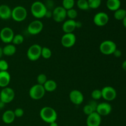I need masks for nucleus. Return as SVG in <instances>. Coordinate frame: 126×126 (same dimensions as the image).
<instances>
[{
  "instance_id": "nucleus-44",
  "label": "nucleus",
  "mask_w": 126,
  "mask_h": 126,
  "mask_svg": "<svg viewBox=\"0 0 126 126\" xmlns=\"http://www.w3.org/2000/svg\"></svg>"
},
{
  "instance_id": "nucleus-16",
  "label": "nucleus",
  "mask_w": 126,
  "mask_h": 126,
  "mask_svg": "<svg viewBox=\"0 0 126 126\" xmlns=\"http://www.w3.org/2000/svg\"><path fill=\"white\" fill-rule=\"evenodd\" d=\"M102 123V116L96 111L87 116L86 119L87 126H100Z\"/></svg>"
},
{
  "instance_id": "nucleus-6",
  "label": "nucleus",
  "mask_w": 126,
  "mask_h": 126,
  "mask_svg": "<svg viewBox=\"0 0 126 126\" xmlns=\"http://www.w3.org/2000/svg\"><path fill=\"white\" fill-rule=\"evenodd\" d=\"M42 47L38 44H34L31 46L27 52V56L28 60L34 62L38 60L41 57Z\"/></svg>"
},
{
  "instance_id": "nucleus-27",
  "label": "nucleus",
  "mask_w": 126,
  "mask_h": 126,
  "mask_svg": "<svg viewBox=\"0 0 126 126\" xmlns=\"http://www.w3.org/2000/svg\"><path fill=\"white\" fill-rule=\"evenodd\" d=\"M52 50L47 47H43L41 50V57L44 59H49L52 57Z\"/></svg>"
},
{
  "instance_id": "nucleus-42",
  "label": "nucleus",
  "mask_w": 126,
  "mask_h": 126,
  "mask_svg": "<svg viewBox=\"0 0 126 126\" xmlns=\"http://www.w3.org/2000/svg\"><path fill=\"white\" fill-rule=\"evenodd\" d=\"M122 21H123V26H124V27L126 28V16L125 17H124V18Z\"/></svg>"
},
{
  "instance_id": "nucleus-15",
  "label": "nucleus",
  "mask_w": 126,
  "mask_h": 126,
  "mask_svg": "<svg viewBox=\"0 0 126 126\" xmlns=\"http://www.w3.org/2000/svg\"><path fill=\"white\" fill-rule=\"evenodd\" d=\"M112 106L108 102H102L98 103L96 112L101 116H106L111 113Z\"/></svg>"
},
{
  "instance_id": "nucleus-40",
  "label": "nucleus",
  "mask_w": 126,
  "mask_h": 126,
  "mask_svg": "<svg viewBox=\"0 0 126 126\" xmlns=\"http://www.w3.org/2000/svg\"><path fill=\"white\" fill-rule=\"evenodd\" d=\"M122 68H123V70L126 71V60H124L122 63Z\"/></svg>"
},
{
  "instance_id": "nucleus-33",
  "label": "nucleus",
  "mask_w": 126,
  "mask_h": 126,
  "mask_svg": "<svg viewBox=\"0 0 126 126\" xmlns=\"http://www.w3.org/2000/svg\"><path fill=\"white\" fill-rule=\"evenodd\" d=\"M83 110L84 113L87 116L89 115V114H92V113L95 111L94 108L89 103H87V105H86L83 107V110Z\"/></svg>"
},
{
  "instance_id": "nucleus-19",
  "label": "nucleus",
  "mask_w": 126,
  "mask_h": 126,
  "mask_svg": "<svg viewBox=\"0 0 126 126\" xmlns=\"http://www.w3.org/2000/svg\"><path fill=\"white\" fill-rule=\"evenodd\" d=\"M11 79V75L8 71H0V87L4 88L8 87Z\"/></svg>"
},
{
  "instance_id": "nucleus-31",
  "label": "nucleus",
  "mask_w": 126,
  "mask_h": 126,
  "mask_svg": "<svg viewBox=\"0 0 126 126\" xmlns=\"http://www.w3.org/2000/svg\"><path fill=\"white\" fill-rule=\"evenodd\" d=\"M91 97H92V100H98L100 98H102V91L100 89H95L91 93Z\"/></svg>"
},
{
  "instance_id": "nucleus-3",
  "label": "nucleus",
  "mask_w": 126,
  "mask_h": 126,
  "mask_svg": "<svg viewBox=\"0 0 126 126\" xmlns=\"http://www.w3.org/2000/svg\"><path fill=\"white\" fill-rule=\"evenodd\" d=\"M116 49V44L111 40L103 41L100 43L99 46V50L100 52L105 55H112Z\"/></svg>"
},
{
  "instance_id": "nucleus-41",
  "label": "nucleus",
  "mask_w": 126,
  "mask_h": 126,
  "mask_svg": "<svg viewBox=\"0 0 126 126\" xmlns=\"http://www.w3.org/2000/svg\"><path fill=\"white\" fill-rule=\"evenodd\" d=\"M49 126H59V125H58L57 123L55 121V122H53V123H50V124H49Z\"/></svg>"
},
{
  "instance_id": "nucleus-25",
  "label": "nucleus",
  "mask_w": 126,
  "mask_h": 126,
  "mask_svg": "<svg viewBox=\"0 0 126 126\" xmlns=\"http://www.w3.org/2000/svg\"><path fill=\"white\" fill-rule=\"evenodd\" d=\"M76 4L78 7L82 11H87L90 9L87 0H78Z\"/></svg>"
},
{
  "instance_id": "nucleus-23",
  "label": "nucleus",
  "mask_w": 126,
  "mask_h": 126,
  "mask_svg": "<svg viewBox=\"0 0 126 126\" xmlns=\"http://www.w3.org/2000/svg\"><path fill=\"white\" fill-rule=\"evenodd\" d=\"M44 88L46 92H51L55 91L57 87V84L55 81L52 79H47L44 85Z\"/></svg>"
},
{
  "instance_id": "nucleus-10",
  "label": "nucleus",
  "mask_w": 126,
  "mask_h": 126,
  "mask_svg": "<svg viewBox=\"0 0 126 126\" xmlns=\"http://www.w3.org/2000/svg\"><path fill=\"white\" fill-rule=\"evenodd\" d=\"M102 98L107 102H111L116 99L117 97V92L115 89L111 86H105L101 90Z\"/></svg>"
},
{
  "instance_id": "nucleus-36",
  "label": "nucleus",
  "mask_w": 126,
  "mask_h": 126,
  "mask_svg": "<svg viewBox=\"0 0 126 126\" xmlns=\"http://www.w3.org/2000/svg\"><path fill=\"white\" fill-rule=\"evenodd\" d=\"M113 55H114V56L116 57V58L121 57L122 55V52L120 50H119V49H116L115 51L114 52V53H113Z\"/></svg>"
},
{
  "instance_id": "nucleus-13",
  "label": "nucleus",
  "mask_w": 126,
  "mask_h": 126,
  "mask_svg": "<svg viewBox=\"0 0 126 126\" xmlns=\"http://www.w3.org/2000/svg\"><path fill=\"white\" fill-rule=\"evenodd\" d=\"M61 44L65 48L73 46L76 42V36L73 33H65L61 38Z\"/></svg>"
},
{
  "instance_id": "nucleus-43",
  "label": "nucleus",
  "mask_w": 126,
  "mask_h": 126,
  "mask_svg": "<svg viewBox=\"0 0 126 126\" xmlns=\"http://www.w3.org/2000/svg\"><path fill=\"white\" fill-rule=\"evenodd\" d=\"M3 55V52H2V48L0 47V59H1V57Z\"/></svg>"
},
{
  "instance_id": "nucleus-20",
  "label": "nucleus",
  "mask_w": 126,
  "mask_h": 126,
  "mask_svg": "<svg viewBox=\"0 0 126 126\" xmlns=\"http://www.w3.org/2000/svg\"><path fill=\"white\" fill-rule=\"evenodd\" d=\"M16 119L14 111L8 110L4 112L2 115V121L4 123L6 124H12Z\"/></svg>"
},
{
  "instance_id": "nucleus-45",
  "label": "nucleus",
  "mask_w": 126,
  "mask_h": 126,
  "mask_svg": "<svg viewBox=\"0 0 126 126\" xmlns=\"http://www.w3.org/2000/svg\"></svg>"
},
{
  "instance_id": "nucleus-21",
  "label": "nucleus",
  "mask_w": 126,
  "mask_h": 126,
  "mask_svg": "<svg viewBox=\"0 0 126 126\" xmlns=\"http://www.w3.org/2000/svg\"><path fill=\"white\" fill-rule=\"evenodd\" d=\"M3 55L6 56H12L16 52V47L13 44H7L2 48Z\"/></svg>"
},
{
  "instance_id": "nucleus-9",
  "label": "nucleus",
  "mask_w": 126,
  "mask_h": 126,
  "mask_svg": "<svg viewBox=\"0 0 126 126\" xmlns=\"http://www.w3.org/2000/svg\"><path fill=\"white\" fill-rule=\"evenodd\" d=\"M14 35L13 30L10 27H4L3 28L0 30V39L4 43L7 44L12 43Z\"/></svg>"
},
{
  "instance_id": "nucleus-39",
  "label": "nucleus",
  "mask_w": 126,
  "mask_h": 126,
  "mask_svg": "<svg viewBox=\"0 0 126 126\" xmlns=\"http://www.w3.org/2000/svg\"><path fill=\"white\" fill-rule=\"evenodd\" d=\"M82 24L81 22H79V21H78L77 22V21H76V28H81V27H82Z\"/></svg>"
},
{
  "instance_id": "nucleus-32",
  "label": "nucleus",
  "mask_w": 126,
  "mask_h": 126,
  "mask_svg": "<svg viewBox=\"0 0 126 126\" xmlns=\"http://www.w3.org/2000/svg\"><path fill=\"white\" fill-rule=\"evenodd\" d=\"M37 84L43 86L45 84V82L47 81V76L44 73H41L37 76L36 78Z\"/></svg>"
},
{
  "instance_id": "nucleus-26",
  "label": "nucleus",
  "mask_w": 126,
  "mask_h": 126,
  "mask_svg": "<svg viewBox=\"0 0 126 126\" xmlns=\"http://www.w3.org/2000/svg\"><path fill=\"white\" fill-rule=\"evenodd\" d=\"M23 41H24V37H23V36L22 34H15L13 39H12V44H13L15 46L20 45L21 44H22L23 43Z\"/></svg>"
},
{
  "instance_id": "nucleus-8",
  "label": "nucleus",
  "mask_w": 126,
  "mask_h": 126,
  "mask_svg": "<svg viewBox=\"0 0 126 126\" xmlns=\"http://www.w3.org/2000/svg\"><path fill=\"white\" fill-rule=\"evenodd\" d=\"M44 25L39 20H34L29 23L27 27V31L31 35H37L43 31Z\"/></svg>"
},
{
  "instance_id": "nucleus-38",
  "label": "nucleus",
  "mask_w": 126,
  "mask_h": 126,
  "mask_svg": "<svg viewBox=\"0 0 126 126\" xmlns=\"http://www.w3.org/2000/svg\"><path fill=\"white\" fill-rule=\"evenodd\" d=\"M5 105L6 104H5L2 101H1V100H0V110H2L4 108Z\"/></svg>"
},
{
  "instance_id": "nucleus-37",
  "label": "nucleus",
  "mask_w": 126,
  "mask_h": 126,
  "mask_svg": "<svg viewBox=\"0 0 126 126\" xmlns=\"http://www.w3.org/2000/svg\"><path fill=\"white\" fill-rule=\"evenodd\" d=\"M45 17H47V18H51V17H52V11L51 10H47L45 15Z\"/></svg>"
},
{
  "instance_id": "nucleus-12",
  "label": "nucleus",
  "mask_w": 126,
  "mask_h": 126,
  "mask_svg": "<svg viewBox=\"0 0 126 126\" xmlns=\"http://www.w3.org/2000/svg\"><path fill=\"white\" fill-rule=\"evenodd\" d=\"M109 16L104 12H99L95 14L94 17L93 22L97 27H104L109 22Z\"/></svg>"
},
{
  "instance_id": "nucleus-34",
  "label": "nucleus",
  "mask_w": 126,
  "mask_h": 126,
  "mask_svg": "<svg viewBox=\"0 0 126 126\" xmlns=\"http://www.w3.org/2000/svg\"><path fill=\"white\" fill-rule=\"evenodd\" d=\"M9 68V64L7 61L0 59V71H7Z\"/></svg>"
},
{
  "instance_id": "nucleus-11",
  "label": "nucleus",
  "mask_w": 126,
  "mask_h": 126,
  "mask_svg": "<svg viewBox=\"0 0 126 126\" xmlns=\"http://www.w3.org/2000/svg\"><path fill=\"white\" fill-rule=\"evenodd\" d=\"M66 17V10L62 6H58L53 9L52 18L55 22H62L65 20Z\"/></svg>"
},
{
  "instance_id": "nucleus-28",
  "label": "nucleus",
  "mask_w": 126,
  "mask_h": 126,
  "mask_svg": "<svg viewBox=\"0 0 126 126\" xmlns=\"http://www.w3.org/2000/svg\"><path fill=\"white\" fill-rule=\"evenodd\" d=\"M75 4V0H63L62 7L67 11V10L73 8Z\"/></svg>"
},
{
  "instance_id": "nucleus-18",
  "label": "nucleus",
  "mask_w": 126,
  "mask_h": 126,
  "mask_svg": "<svg viewBox=\"0 0 126 126\" xmlns=\"http://www.w3.org/2000/svg\"><path fill=\"white\" fill-rule=\"evenodd\" d=\"M12 9L6 4L0 5V18L6 20L11 18Z\"/></svg>"
},
{
  "instance_id": "nucleus-1",
  "label": "nucleus",
  "mask_w": 126,
  "mask_h": 126,
  "mask_svg": "<svg viewBox=\"0 0 126 126\" xmlns=\"http://www.w3.org/2000/svg\"><path fill=\"white\" fill-rule=\"evenodd\" d=\"M39 116L42 120L47 124L55 122L57 119V113L50 107H44L41 108L39 112Z\"/></svg>"
},
{
  "instance_id": "nucleus-35",
  "label": "nucleus",
  "mask_w": 126,
  "mask_h": 126,
  "mask_svg": "<svg viewBox=\"0 0 126 126\" xmlns=\"http://www.w3.org/2000/svg\"><path fill=\"white\" fill-rule=\"evenodd\" d=\"M16 118H21L24 114V110L21 108H17L14 111Z\"/></svg>"
},
{
  "instance_id": "nucleus-24",
  "label": "nucleus",
  "mask_w": 126,
  "mask_h": 126,
  "mask_svg": "<svg viewBox=\"0 0 126 126\" xmlns=\"http://www.w3.org/2000/svg\"><path fill=\"white\" fill-rule=\"evenodd\" d=\"M126 16V10L124 9L119 8L114 11V17L117 20H123Z\"/></svg>"
},
{
  "instance_id": "nucleus-14",
  "label": "nucleus",
  "mask_w": 126,
  "mask_h": 126,
  "mask_svg": "<svg viewBox=\"0 0 126 126\" xmlns=\"http://www.w3.org/2000/svg\"><path fill=\"white\" fill-rule=\"evenodd\" d=\"M69 98L71 103L76 105H80L84 102V95L82 92L78 90H73L70 92Z\"/></svg>"
},
{
  "instance_id": "nucleus-30",
  "label": "nucleus",
  "mask_w": 126,
  "mask_h": 126,
  "mask_svg": "<svg viewBox=\"0 0 126 126\" xmlns=\"http://www.w3.org/2000/svg\"><path fill=\"white\" fill-rule=\"evenodd\" d=\"M78 12L75 9H71L66 11V17H68L69 19L75 20L78 17Z\"/></svg>"
},
{
  "instance_id": "nucleus-7",
  "label": "nucleus",
  "mask_w": 126,
  "mask_h": 126,
  "mask_svg": "<svg viewBox=\"0 0 126 126\" xmlns=\"http://www.w3.org/2000/svg\"><path fill=\"white\" fill-rule=\"evenodd\" d=\"M15 98V92L9 87L2 88L0 92V100L5 104L11 103Z\"/></svg>"
},
{
  "instance_id": "nucleus-22",
  "label": "nucleus",
  "mask_w": 126,
  "mask_h": 126,
  "mask_svg": "<svg viewBox=\"0 0 126 126\" xmlns=\"http://www.w3.org/2000/svg\"><path fill=\"white\" fill-rule=\"evenodd\" d=\"M121 5L120 0H107V7L110 11H116L119 9Z\"/></svg>"
},
{
  "instance_id": "nucleus-29",
  "label": "nucleus",
  "mask_w": 126,
  "mask_h": 126,
  "mask_svg": "<svg viewBox=\"0 0 126 126\" xmlns=\"http://www.w3.org/2000/svg\"><path fill=\"white\" fill-rule=\"evenodd\" d=\"M90 9H96L100 6L102 0H87Z\"/></svg>"
},
{
  "instance_id": "nucleus-2",
  "label": "nucleus",
  "mask_w": 126,
  "mask_h": 126,
  "mask_svg": "<svg viewBox=\"0 0 126 126\" xmlns=\"http://www.w3.org/2000/svg\"><path fill=\"white\" fill-rule=\"evenodd\" d=\"M30 11L33 17L37 19H40L43 17H45L47 9L43 2L36 1H34L32 4Z\"/></svg>"
},
{
  "instance_id": "nucleus-5",
  "label": "nucleus",
  "mask_w": 126,
  "mask_h": 126,
  "mask_svg": "<svg viewBox=\"0 0 126 126\" xmlns=\"http://www.w3.org/2000/svg\"><path fill=\"white\" fill-rule=\"evenodd\" d=\"M28 94L32 99L38 100L44 97V96L45 95L46 91L44 88V86L36 84L31 87Z\"/></svg>"
},
{
  "instance_id": "nucleus-17",
  "label": "nucleus",
  "mask_w": 126,
  "mask_h": 126,
  "mask_svg": "<svg viewBox=\"0 0 126 126\" xmlns=\"http://www.w3.org/2000/svg\"><path fill=\"white\" fill-rule=\"evenodd\" d=\"M76 28V21L75 20H66L62 25V30L65 33H73Z\"/></svg>"
},
{
  "instance_id": "nucleus-46",
  "label": "nucleus",
  "mask_w": 126,
  "mask_h": 126,
  "mask_svg": "<svg viewBox=\"0 0 126 126\" xmlns=\"http://www.w3.org/2000/svg\"></svg>"
},
{
  "instance_id": "nucleus-4",
  "label": "nucleus",
  "mask_w": 126,
  "mask_h": 126,
  "mask_svg": "<svg viewBox=\"0 0 126 126\" xmlns=\"http://www.w3.org/2000/svg\"><path fill=\"white\" fill-rule=\"evenodd\" d=\"M27 14L28 13L25 7L22 6H17L12 9L11 18L16 22H21L27 18Z\"/></svg>"
}]
</instances>
